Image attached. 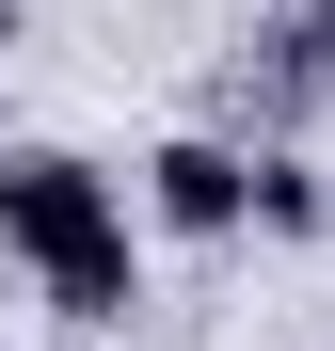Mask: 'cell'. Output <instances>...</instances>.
<instances>
[{"label":"cell","instance_id":"obj_3","mask_svg":"<svg viewBox=\"0 0 335 351\" xmlns=\"http://www.w3.org/2000/svg\"><path fill=\"white\" fill-rule=\"evenodd\" d=\"M256 223H319V176L303 160H256Z\"/></svg>","mask_w":335,"mask_h":351},{"label":"cell","instance_id":"obj_4","mask_svg":"<svg viewBox=\"0 0 335 351\" xmlns=\"http://www.w3.org/2000/svg\"><path fill=\"white\" fill-rule=\"evenodd\" d=\"M0 48H16V0H0Z\"/></svg>","mask_w":335,"mask_h":351},{"label":"cell","instance_id":"obj_2","mask_svg":"<svg viewBox=\"0 0 335 351\" xmlns=\"http://www.w3.org/2000/svg\"><path fill=\"white\" fill-rule=\"evenodd\" d=\"M144 223H176V240H240V223H256V160L208 144V128H176V144L144 160Z\"/></svg>","mask_w":335,"mask_h":351},{"label":"cell","instance_id":"obj_1","mask_svg":"<svg viewBox=\"0 0 335 351\" xmlns=\"http://www.w3.org/2000/svg\"><path fill=\"white\" fill-rule=\"evenodd\" d=\"M0 256L48 287V319H128V304H144L128 192H112L80 144H16V160H0Z\"/></svg>","mask_w":335,"mask_h":351}]
</instances>
